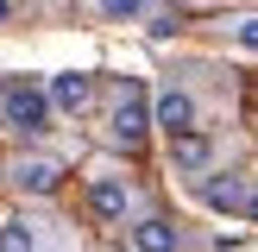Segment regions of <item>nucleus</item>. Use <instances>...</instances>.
Segmentation results:
<instances>
[{
	"mask_svg": "<svg viewBox=\"0 0 258 252\" xmlns=\"http://www.w3.org/2000/svg\"><path fill=\"white\" fill-rule=\"evenodd\" d=\"M151 101H145V82H133V76H126L120 82V95H113V113H107V139L113 145H145V133H151Z\"/></svg>",
	"mask_w": 258,
	"mask_h": 252,
	"instance_id": "1",
	"label": "nucleus"
},
{
	"mask_svg": "<svg viewBox=\"0 0 258 252\" xmlns=\"http://www.w3.org/2000/svg\"><path fill=\"white\" fill-rule=\"evenodd\" d=\"M0 107H7V120L19 126V133H44V126H50V88L7 82V88H0Z\"/></svg>",
	"mask_w": 258,
	"mask_h": 252,
	"instance_id": "2",
	"label": "nucleus"
},
{
	"mask_svg": "<svg viewBox=\"0 0 258 252\" xmlns=\"http://www.w3.org/2000/svg\"><path fill=\"white\" fill-rule=\"evenodd\" d=\"M151 120H158L170 139H189V133H202V126H196V101H189L183 88H164V95L151 101Z\"/></svg>",
	"mask_w": 258,
	"mask_h": 252,
	"instance_id": "3",
	"label": "nucleus"
},
{
	"mask_svg": "<svg viewBox=\"0 0 258 252\" xmlns=\"http://www.w3.org/2000/svg\"><path fill=\"white\" fill-rule=\"evenodd\" d=\"M50 107H63V113H88L95 107V76L88 70H63V76H50Z\"/></svg>",
	"mask_w": 258,
	"mask_h": 252,
	"instance_id": "4",
	"label": "nucleus"
},
{
	"mask_svg": "<svg viewBox=\"0 0 258 252\" xmlns=\"http://www.w3.org/2000/svg\"><path fill=\"white\" fill-rule=\"evenodd\" d=\"M126 208H133L126 176H95V183H88V214H95V221H126Z\"/></svg>",
	"mask_w": 258,
	"mask_h": 252,
	"instance_id": "5",
	"label": "nucleus"
},
{
	"mask_svg": "<svg viewBox=\"0 0 258 252\" xmlns=\"http://www.w3.org/2000/svg\"><path fill=\"white\" fill-rule=\"evenodd\" d=\"M202 202H208V208H252V183L246 176H233V170H214L208 183H202Z\"/></svg>",
	"mask_w": 258,
	"mask_h": 252,
	"instance_id": "6",
	"label": "nucleus"
},
{
	"mask_svg": "<svg viewBox=\"0 0 258 252\" xmlns=\"http://www.w3.org/2000/svg\"><path fill=\"white\" fill-rule=\"evenodd\" d=\"M183 246V233H176L164 214H145V221H133V252H176Z\"/></svg>",
	"mask_w": 258,
	"mask_h": 252,
	"instance_id": "7",
	"label": "nucleus"
},
{
	"mask_svg": "<svg viewBox=\"0 0 258 252\" xmlns=\"http://www.w3.org/2000/svg\"><path fill=\"white\" fill-rule=\"evenodd\" d=\"M170 164H176L183 176L208 170V164H214V145H208V133H189V139H170Z\"/></svg>",
	"mask_w": 258,
	"mask_h": 252,
	"instance_id": "8",
	"label": "nucleus"
},
{
	"mask_svg": "<svg viewBox=\"0 0 258 252\" xmlns=\"http://www.w3.org/2000/svg\"><path fill=\"white\" fill-rule=\"evenodd\" d=\"M57 164H50V158H19V164H13V183H19V189H32V196H50V189H57Z\"/></svg>",
	"mask_w": 258,
	"mask_h": 252,
	"instance_id": "9",
	"label": "nucleus"
},
{
	"mask_svg": "<svg viewBox=\"0 0 258 252\" xmlns=\"http://www.w3.org/2000/svg\"><path fill=\"white\" fill-rule=\"evenodd\" d=\"M0 252H38V227L25 221V214L0 221Z\"/></svg>",
	"mask_w": 258,
	"mask_h": 252,
	"instance_id": "10",
	"label": "nucleus"
},
{
	"mask_svg": "<svg viewBox=\"0 0 258 252\" xmlns=\"http://www.w3.org/2000/svg\"><path fill=\"white\" fill-rule=\"evenodd\" d=\"M101 13H107V19H139V13H145V7H139V0H107V7H101Z\"/></svg>",
	"mask_w": 258,
	"mask_h": 252,
	"instance_id": "11",
	"label": "nucleus"
},
{
	"mask_svg": "<svg viewBox=\"0 0 258 252\" xmlns=\"http://www.w3.org/2000/svg\"><path fill=\"white\" fill-rule=\"evenodd\" d=\"M239 44H246V50H258V19H239Z\"/></svg>",
	"mask_w": 258,
	"mask_h": 252,
	"instance_id": "12",
	"label": "nucleus"
},
{
	"mask_svg": "<svg viewBox=\"0 0 258 252\" xmlns=\"http://www.w3.org/2000/svg\"><path fill=\"white\" fill-rule=\"evenodd\" d=\"M7 19H13V7H7V0H0V25H7Z\"/></svg>",
	"mask_w": 258,
	"mask_h": 252,
	"instance_id": "13",
	"label": "nucleus"
},
{
	"mask_svg": "<svg viewBox=\"0 0 258 252\" xmlns=\"http://www.w3.org/2000/svg\"><path fill=\"white\" fill-rule=\"evenodd\" d=\"M246 214H252V221H258V189H252V208H246Z\"/></svg>",
	"mask_w": 258,
	"mask_h": 252,
	"instance_id": "14",
	"label": "nucleus"
}]
</instances>
